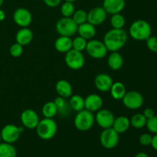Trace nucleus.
I'll use <instances>...</instances> for the list:
<instances>
[{"label": "nucleus", "mask_w": 157, "mask_h": 157, "mask_svg": "<svg viewBox=\"0 0 157 157\" xmlns=\"http://www.w3.org/2000/svg\"><path fill=\"white\" fill-rule=\"evenodd\" d=\"M128 35L124 29H112L105 34L104 43L107 51L110 52H118L124 47L127 42Z\"/></svg>", "instance_id": "obj_1"}, {"label": "nucleus", "mask_w": 157, "mask_h": 157, "mask_svg": "<svg viewBox=\"0 0 157 157\" xmlns=\"http://www.w3.org/2000/svg\"><path fill=\"white\" fill-rule=\"evenodd\" d=\"M129 34L132 38L136 41H146L151 36L152 27L145 20H136L130 25Z\"/></svg>", "instance_id": "obj_2"}, {"label": "nucleus", "mask_w": 157, "mask_h": 157, "mask_svg": "<svg viewBox=\"0 0 157 157\" xmlns=\"http://www.w3.org/2000/svg\"><path fill=\"white\" fill-rule=\"evenodd\" d=\"M58 125L53 118H45L40 120L36 127V132L39 138L43 140H49L56 135Z\"/></svg>", "instance_id": "obj_3"}, {"label": "nucleus", "mask_w": 157, "mask_h": 157, "mask_svg": "<svg viewBox=\"0 0 157 157\" xmlns=\"http://www.w3.org/2000/svg\"><path fill=\"white\" fill-rule=\"evenodd\" d=\"M95 122V116L93 112L84 109L78 112L75 115L74 124L75 127L80 131H87L93 127Z\"/></svg>", "instance_id": "obj_4"}, {"label": "nucleus", "mask_w": 157, "mask_h": 157, "mask_svg": "<svg viewBox=\"0 0 157 157\" xmlns=\"http://www.w3.org/2000/svg\"><path fill=\"white\" fill-rule=\"evenodd\" d=\"M55 28L61 36L71 37L78 33V25L71 17H63L57 21Z\"/></svg>", "instance_id": "obj_5"}, {"label": "nucleus", "mask_w": 157, "mask_h": 157, "mask_svg": "<svg viewBox=\"0 0 157 157\" xmlns=\"http://www.w3.org/2000/svg\"><path fill=\"white\" fill-rule=\"evenodd\" d=\"M120 134L112 127L104 129L100 135V143L105 149H113L118 145Z\"/></svg>", "instance_id": "obj_6"}, {"label": "nucleus", "mask_w": 157, "mask_h": 157, "mask_svg": "<svg viewBox=\"0 0 157 157\" xmlns=\"http://www.w3.org/2000/svg\"><path fill=\"white\" fill-rule=\"evenodd\" d=\"M64 61L69 68L75 71L82 68L85 64V58L82 52L73 48L65 53Z\"/></svg>", "instance_id": "obj_7"}, {"label": "nucleus", "mask_w": 157, "mask_h": 157, "mask_svg": "<svg viewBox=\"0 0 157 157\" xmlns=\"http://www.w3.org/2000/svg\"><path fill=\"white\" fill-rule=\"evenodd\" d=\"M85 51L89 56L95 59H101L107 55V51L104 41L91 39L87 41Z\"/></svg>", "instance_id": "obj_8"}, {"label": "nucleus", "mask_w": 157, "mask_h": 157, "mask_svg": "<svg viewBox=\"0 0 157 157\" xmlns=\"http://www.w3.org/2000/svg\"><path fill=\"white\" fill-rule=\"evenodd\" d=\"M123 104L130 110H137L140 108L144 102V96L140 92L136 90H130L126 93L122 99Z\"/></svg>", "instance_id": "obj_9"}, {"label": "nucleus", "mask_w": 157, "mask_h": 157, "mask_svg": "<svg viewBox=\"0 0 157 157\" xmlns=\"http://www.w3.org/2000/svg\"><path fill=\"white\" fill-rule=\"evenodd\" d=\"M21 122L23 127L29 130L36 129L40 119L38 113L32 109H26L21 113Z\"/></svg>", "instance_id": "obj_10"}, {"label": "nucleus", "mask_w": 157, "mask_h": 157, "mask_svg": "<svg viewBox=\"0 0 157 157\" xmlns=\"http://www.w3.org/2000/svg\"><path fill=\"white\" fill-rule=\"evenodd\" d=\"M114 120L115 117L113 113L107 109L101 108L97 111V114L95 115V121L103 130L112 127Z\"/></svg>", "instance_id": "obj_11"}, {"label": "nucleus", "mask_w": 157, "mask_h": 157, "mask_svg": "<svg viewBox=\"0 0 157 157\" xmlns=\"http://www.w3.org/2000/svg\"><path fill=\"white\" fill-rule=\"evenodd\" d=\"M0 133H1L2 140L3 142L11 144H13L14 143L17 142L18 140L19 139L20 135L21 134L20 133L18 127L14 125V124H7V125L4 126Z\"/></svg>", "instance_id": "obj_12"}, {"label": "nucleus", "mask_w": 157, "mask_h": 157, "mask_svg": "<svg viewBox=\"0 0 157 157\" xmlns=\"http://www.w3.org/2000/svg\"><path fill=\"white\" fill-rule=\"evenodd\" d=\"M13 19L17 25L21 28H27L32 23V15L30 11L25 8H18L14 12Z\"/></svg>", "instance_id": "obj_13"}, {"label": "nucleus", "mask_w": 157, "mask_h": 157, "mask_svg": "<svg viewBox=\"0 0 157 157\" xmlns=\"http://www.w3.org/2000/svg\"><path fill=\"white\" fill-rule=\"evenodd\" d=\"M107 13L101 6L93 8L87 12V22L97 26L103 24L107 19Z\"/></svg>", "instance_id": "obj_14"}, {"label": "nucleus", "mask_w": 157, "mask_h": 157, "mask_svg": "<svg viewBox=\"0 0 157 157\" xmlns=\"http://www.w3.org/2000/svg\"><path fill=\"white\" fill-rule=\"evenodd\" d=\"M113 84V79L111 77L107 74L101 73L97 75L94 78V85L98 90L101 92L110 91Z\"/></svg>", "instance_id": "obj_15"}, {"label": "nucleus", "mask_w": 157, "mask_h": 157, "mask_svg": "<svg viewBox=\"0 0 157 157\" xmlns=\"http://www.w3.org/2000/svg\"><path fill=\"white\" fill-rule=\"evenodd\" d=\"M103 107V99L97 94H91L84 99V109L90 112H97Z\"/></svg>", "instance_id": "obj_16"}, {"label": "nucleus", "mask_w": 157, "mask_h": 157, "mask_svg": "<svg viewBox=\"0 0 157 157\" xmlns=\"http://www.w3.org/2000/svg\"><path fill=\"white\" fill-rule=\"evenodd\" d=\"M125 0H104L103 6L107 14L121 13L125 8Z\"/></svg>", "instance_id": "obj_17"}, {"label": "nucleus", "mask_w": 157, "mask_h": 157, "mask_svg": "<svg viewBox=\"0 0 157 157\" xmlns=\"http://www.w3.org/2000/svg\"><path fill=\"white\" fill-rule=\"evenodd\" d=\"M55 90L58 96L64 98H69L72 95L73 88L70 83L66 80H60L55 85Z\"/></svg>", "instance_id": "obj_18"}, {"label": "nucleus", "mask_w": 157, "mask_h": 157, "mask_svg": "<svg viewBox=\"0 0 157 157\" xmlns=\"http://www.w3.org/2000/svg\"><path fill=\"white\" fill-rule=\"evenodd\" d=\"M33 39V32L31 29L27 28H21L18 31L15 35L16 42L22 46L30 44Z\"/></svg>", "instance_id": "obj_19"}, {"label": "nucleus", "mask_w": 157, "mask_h": 157, "mask_svg": "<svg viewBox=\"0 0 157 157\" xmlns=\"http://www.w3.org/2000/svg\"><path fill=\"white\" fill-rule=\"evenodd\" d=\"M55 48L58 52L67 53L72 49V39L71 37L60 35L55 41Z\"/></svg>", "instance_id": "obj_20"}, {"label": "nucleus", "mask_w": 157, "mask_h": 157, "mask_svg": "<svg viewBox=\"0 0 157 157\" xmlns=\"http://www.w3.org/2000/svg\"><path fill=\"white\" fill-rule=\"evenodd\" d=\"M78 33L86 40H91L96 35V29L94 25L87 21L78 25Z\"/></svg>", "instance_id": "obj_21"}, {"label": "nucleus", "mask_w": 157, "mask_h": 157, "mask_svg": "<svg viewBox=\"0 0 157 157\" xmlns=\"http://www.w3.org/2000/svg\"><path fill=\"white\" fill-rule=\"evenodd\" d=\"M130 127V121L128 117L125 116H120L115 118L112 128L114 129L119 134L124 133L129 130Z\"/></svg>", "instance_id": "obj_22"}, {"label": "nucleus", "mask_w": 157, "mask_h": 157, "mask_svg": "<svg viewBox=\"0 0 157 157\" xmlns=\"http://www.w3.org/2000/svg\"><path fill=\"white\" fill-rule=\"evenodd\" d=\"M107 64L111 70H120L124 65V58L118 52H111L107 59Z\"/></svg>", "instance_id": "obj_23"}, {"label": "nucleus", "mask_w": 157, "mask_h": 157, "mask_svg": "<svg viewBox=\"0 0 157 157\" xmlns=\"http://www.w3.org/2000/svg\"><path fill=\"white\" fill-rule=\"evenodd\" d=\"M110 92V95L113 99L117 101H121L124 98L127 91L125 85L122 82L117 81V82H113V84H112Z\"/></svg>", "instance_id": "obj_24"}, {"label": "nucleus", "mask_w": 157, "mask_h": 157, "mask_svg": "<svg viewBox=\"0 0 157 157\" xmlns=\"http://www.w3.org/2000/svg\"><path fill=\"white\" fill-rule=\"evenodd\" d=\"M54 102H55V105L58 108V113H59L60 114L64 117H67L70 114L71 107L69 104V102L66 101L65 98L59 96L55 98Z\"/></svg>", "instance_id": "obj_25"}, {"label": "nucleus", "mask_w": 157, "mask_h": 157, "mask_svg": "<svg viewBox=\"0 0 157 157\" xmlns=\"http://www.w3.org/2000/svg\"><path fill=\"white\" fill-rule=\"evenodd\" d=\"M17 150L12 144L8 143L0 144V157H16Z\"/></svg>", "instance_id": "obj_26"}, {"label": "nucleus", "mask_w": 157, "mask_h": 157, "mask_svg": "<svg viewBox=\"0 0 157 157\" xmlns=\"http://www.w3.org/2000/svg\"><path fill=\"white\" fill-rule=\"evenodd\" d=\"M69 104L72 110L79 112L84 109V98L81 95H71L69 101Z\"/></svg>", "instance_id": "obj_27"}, {"label": "nucleus", "mask_w": 157, "mask_h": 157, "mask_svg": "<svg viewBox=\"0 0 157 157\" xmlns=\"http://www.w3.org/2000/svg\"><path fill=\"white\" fill-rule=\"evenodd\" d=\"M41 111L45 118H53L58 113V108L54 101H48L44 104Z\"/></svg>", "instance_id": "obj_28"}, {"label": "nucleus", "mask_w": 157, "mask_h": 157, "mask_svg": "<svg viewBox=\"0 0 157 157\" xmlns=\"http://www.w3.org/2000/svg\"><path fill=\"white\" fill-rule=\"evenodd\" d=\"M130 126L136 129H142L147 125V119L143 113H136L130 119Z\"/></svg>", "instance_id": "obj_29"}, {"label": "nucleus", "mask_w": 157, "mask_h": 157, "mask_svg": "<svg viewBox=\"0 0 157 157\" xmlns=\"http://www.w3.org/2000/svg\"><path fill=\"white\" fill-rule=\"evenodd\" d=\"M125 18L121 13H117L114 14V15H112L111 18H110V24H111L113 29H123L124 25H125Z\"/></svg>", "instance_id": "obj_30"}, {"label": "nucleus", "mask_w": 157, "mask_h": 157, "mask_svg": "<svg viewBox=\"0 0 157 157\" xmlns=\"http://www.w3.org/2000/svg\"><path fill=\"white\" fill-rule=\"evenodd\" d=\"M71 18L78 25H80L87 21V12L84 9L75 10Z\"/></svg>", "instance_id": "obj_31"}, {"label": "nucleus", "mask_w": 157, "mask_h": 157, "mask_svg": "<svg viewBox=\"0 0 157 157\" xmlns=\"http://www.w3.org/2000/svg\"><path fill=\"white\" fill-rule=\"evenodd\" d=\"M87 44V40L78 35L72 40V48L78 51V52H82L83 51H85Z\"/></svg>", "instance_id": "obj_32"}, {"label": "nucleus", "mask_w": 157, "mask_h": 157, "mask_svg": "<svg viewBox=\"0 0 157 157\" xmlns=\"http://www.w3.org/2000/svg\"><path fill=\"white\" fill-rule=\"evenodd\" d=\"M75 12V7L74 2H64L61 6V13L64 17H72Z\"/></svg>", "instance_id": "obj_33"}, {"label": "nucleus", "mask_w": 157, "mask_h": 157, "mask_svg": "<svg viewBox=\"0 0 157 157\" xmlns=\"http://www.w3.org/2000/svg\"><path fill=\"white\" fill-rule=\"evenodd\" d=\"M9 53L14 58H18L23 53V46L18 43H15L9 48Z\"/></svg>", "instance_id": "obj_34"}, {"label": "nucleus", "mask_w": 157, "mask_h": 157, "mask_svg": "<svg viewBox=\"0 0 157 157\" xmlns=\"http://www.w3.org/2000/svg\"><path fill=\"white\" fill-rule=\"evenodd\" d=\"M146 127H147L150 133H153L156 134L157 133V116H153V117L150 118L147 120V125Z\"/></svg>", "instance_id": "obj_35"}, {"label": "nucleus", "mask_w": 157, "mask_h": 157, "mask_svg": "<svg viewBox=\"0 0 157 157\" xmlns=\"http://www.w3.org/2000/svg\"><path fill=\"white\" fill-rule=\"evenodd\" d=\"M147 46L150 51L152 52H157V37L156 36H150L146 40Z\"/></svg>", "instance_id": "obj_36"}, {"label": "nucleus", "mask_w": 157, "mask_h": 157, "mask_svg": "<svg viewBox=\"0 0 157 157\" xmlns=\"http://www.w3.org/2000/svg\"><path fill=\"white\" fill-rule=\"evenodd\" d=\"M152 138H153V136L150 133H143L139 138L140 144L143 146H145V147L150 146L151 145Z\"/></svg>", "instance_id": "obj_37"}, {"label": "nucleus", "mask_w": 157, "mask_h": 157, "mask_svg": "<svg viewBox=\"0 0 157 157\" xmlns=\"http://www.w3.org/2000/svg\"><path fill=\"white\" fill-rule=\"evenodd\" d=\"M44 4L47 6L51 8H55L58 7L60 4H61L62 0H43Z\"/></svg>", "instance_id": "obj_38"}, {"label": "nucleus", "mask_w": 157, "mask_h": 157, "mask_svg": "<svg viewBox=\"0 0 157 157\" xmlns=\"http://www.w3.org/2000/svg\"><path fill=\"white\" fill-rule=\"evenodd\" d=\"M143 114H144V117H145L148 120V119H150V118L153 117V116H155V112L153 109L148 107V108H146L145 110H144V113H143Z\"/></svg>", "instance_id": "obj_39"}, {"label": "nucleus", "mask_w": 157, "mask_h": 157, "mask_svg": "<svg viewBox=\"0 0 157 157\" xmlns=\"http://www.w3.org/2000/svg\"><path fill=\"white\" fill-rule=\"evenodd\" d=\"M151 146L156 151H157V133L155 134L154 136H153V138H152Z\"/></svg>", "instance_id": "obj_40"}, {"label": "nucleus", "mask_w": 157, "mask_h": 157, "mask_svg": "<svg viewBox=\"0 0 157 157\" xmlns=\"http://www.w3.org/2000/svg\"><path fill=\"white\" fill-rule=\"evenodd\" d=\"M5 18H6V13L2 9H0V21L5 20Z\"/></svg>", "instance_id": "obj_41"}, {"label": "nucleus", "mask_w": 157, "mask_h": 157, "mask_svg": "<svg viewBox=\"0 0 157 157\" xmlns=\"http://www.w3.org/2000/svg\"><path fill=\"white\" fill-rule=\"evenodd\" d=\"M135 157H150L146 153L144 152H140V153H138L135 156Z\"/></svg>", "instance_id": "obj_42"}, {"label": "nucleus", "mask_w": 157, "mask_h": 157, "mask_svg": "<svg viewBox=\"0 0 157 157\" xmlns=\"http://www.w3.org/2000/svg\"><path fill=\"white\" fill-rule=\"evenodd\" d=\"M18 129H19V131L21 133H22L24 132V127H18Z\"/></svg>", "instance_id": "obj_43"}, {"label": "nucleus", "mask_w": 157, "mask_h": 157, "mask_svg": "<svg viewBox=\"0 0 157 157\" xmlns=\"http://www.w3.org/2000/svg\"><path fill=\"white\" fill-rule=\"evenodd\" d=\"M65 2H75L78 1V0H64Z\"/></svg>", "instance_id": "obj_44"}, {"label": "nucleus", "mask_w": 157, "mask_h": 157, "mask_svg": "<svg viewBox=\"0 0 157 157\" xmlns=\"http://www.w3.org/2000/svg\"><path fill=\"white\" fill-rule=\"evenodd\" d=\"M3 2H4V0H0V8H1L2 6Z\"/></svg>", "instance_id": "obj_45"}, {"label": "nucleus", "mask_w": 157, "mask_h": 157, "mask_svg": "<svg viewBox=\"0 0 157 157\" xmlns=\"http://www.w3.org/2000/svg\"><path fill=\"white\" fill-rule=\"evenodd\" d=\"M2 136H1V133H0V144L2 143Z\"/></svg>", "instance_id": "obj_46"}]
</instances>
